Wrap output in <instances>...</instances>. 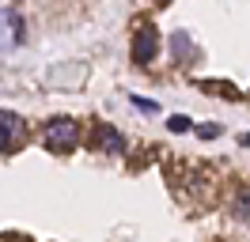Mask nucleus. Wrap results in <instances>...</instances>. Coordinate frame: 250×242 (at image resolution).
Here are the masks:
<instances>
[{"instance_id": "obj_1", "label": "nucleus", "mask_w": 250, "mask_h": 242, "mask_svg": "<svg viewBox=\"0 0 250 242\" xmlns=\"http://www.w3.org/2000/svg\"><path fill=\"white\" fill-rule=\"evenodd\" d=\"M42 144H46V151H72L80 144V125L72 118H53V121H46Z\"/></svg>"}, {"instance_id": "obj_2", "label": "nucleus", "mask_w": 250, "mask_h": 242, "mask_svg": "<svg viewBox=\"0 0 250 242\" xmlns=\"http://www.w3.org/2000/svg\"><path fill=\"white\" fill-rule=\"evenodd\" d=\"M159 53V30L148 19H137V34H133V60L137 64H152Z\"/></svg>"}, {"instance_id": "obj_3", "label": "nucleus", "mask_w": 250, "mask_h": 242, "mask_svg": "<svg viewBox=\"0 0 250 242\" xmlns=\"http://www.w3.org/2000/svg\"><path fill=\"white\" fill-rule=\"evenodd\" d=\"M91 148H95V151H106V155H122V151H125V136L118 133L110 121H95Z\"/></svg>"}, {"instance_id": "obj_4", "label": "nucleus", "mask_w": 250, "mask_h": 242, "mask_svg": "<svg viewBox=\"0 0 250 242\" xmlns=\"http://www.w3.org/2000/svg\"><path fill=\"white\" fill-rule=\"evenodd\" d=\"M16 118H0V151H8V144H12V133H16Z\"/></svg>"}, {"instance_id": "obj_5", "label": "nucleus", "mask_w": 250, "mask_h": 242, "mask_svg": "<svg viewBox=\"0 0 250 242\" xmlns=\"http://www.w3.org/2000/svg\"><path fill=\"white\" fill-rule=\"evenodd\" d=\"M167 129H171V133H186V129H193V121H189L186 114H174V118L167 121Z\"/></svg>"}, {"instance_id": "obj_6", "label": "nucleus", "mask_w": 250, "mask_h": 242, "mask_svg": "<svg viewBox=\"0 0 250 242\" xmlns=\"http://www.w3.org/2000/svg\"><path fill=\"white\" fill-rule=\"evenodd\" d=\"M197 136H205V140H212V136H220V125H201V129H197Z\"/></svg>"}, {"instance_id": "obj_7", "label": "nucleus", "mask_w": 250, "mask_h": 242, "mask_svg": "<svg viewBox=\"0 0 250 242\" xmlns=\"http://www.w3.org/2000/svg\"><path fill=\"white\" fill-rule=\"evenodd\" d=\"M133 106H141V110H148V114H156V110H159V106L148 102V99H133Z\"/></svg>"}, {"instance_id": "obj_8", "label": "nucleus", "mask_w": 250, "mask_h": 242, "mask_svg": "<svg viewBox=\"0 0 250 242\" xmlns=\"http://www.w3.org/2000/svg\"><path fill=\"white\" fill-rule=\"evenodd\" d=\"M239 216H250V197L247 193L239 197Z\"/></svg>"}, {"instance_id": "obj_9", "label": "nucleus", "mask_w": 250, "mask_h": 242, "mask_svg": "<svg viewBox=\"0 0 250 242\" xmlns=\"http://www.w3.org/2000/svg\"><path fill=\"white\" fill-rule=\"evenodd\" d=\"M159 4H171V0H159Z\"/></svg>"}]
</instances>
